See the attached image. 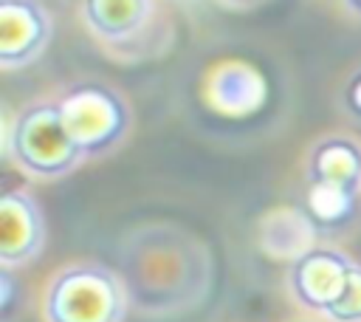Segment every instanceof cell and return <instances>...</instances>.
Instances as JSON below:
<instances>
[{
    "label": "cell",
    "instance_id": "1",
    "mask_svg": "<svg viewBox=\"0 0 361 322\" xmlns=\"http://www.w3.org/2000/svg\"><path fill=\"white\" fill-rule=\"evenodd\" d=\"M6 158L37 178H62L79 167L82 153L73 147L56 102H37L6 124Z\"/></svg>",
    "mask_w": 361,
    "mask_h": 322
},
{
    "label": "cell",
    "instance_id": "2",
    "mask_svg": "<svg viewBox=\"0 0 361 322\" xmlns=\"http://www.w3.org/2000/svg\"><path fill=\"white\" fill-rule=\"evenodd\" d=\"M361 192V144L344 136L316 141L307 161V209L319 226L344 223Z\"/></svg>",
    "mask_w": 361,
    "mask_h": 322
},
{
    "label": "cell",
    "instance_id": "3",
    "mask_svg": "<svg viewBox=\"0 0 361 322\" xmlns=\"http://www.w3.org/2000/svg\"><path fill=\"white\" fill-rule=\"evenodd\" d=\"M124 288L113 268L102 263H76L54 274L45 294L48 322H121Z\"/></svg>",
    "mask_w": 361,
    "mask_h": 322
},
{
    "label": "cell",
    "instance_id": "4",
    "mask_svg": "<svg viewBox=\"0 0 361 322\" xmlns=\"http://www.w3.org/2000/svg\"><path fill=\"white\" fill-rule=\"evenodd\" d=\"M56 105L62 124L82 158L110 153L130 127L127 102L102 82H79L68 88Z\"/></svg>",
    "mask_w": 361,
    "mask_h": 322
},
{
    "label": "cell",
    "instance_id": "5",
    "mask_svg": "<svg viewBox=\"0 0 361 322\" xmlns=\"http://www.w3.org/2000/svg\"><path fill=\"white\" fill-rule=\"evenodd\" d=\"M353 260L344 251L336 249H307L302 251L290 271H288V285L293 299L316 314H327L344 294Z\"/></svg>",
    "mask_w": 361,
    "mask_h": 322
},
{
    "label": "cell",
    "instance_id": "6",
    "mask_svg": "<svg viewBox=\"0 0 361 322\" xmlns=\"http://www.w3.org/2000/svg\"><path fill=\"white\" fill-rule=\"evenodd\" d=\"M45 246V215L25 189H6L0 198V263L6 268L25 266Z\"/></svg>",
    "mask_w": 361,
    "mask_h": 322
},
{
    "label": "cell",
    "instance_id": "7",
    "mask_svg": "<svg viewBox=\"0 0 361 322\" xmlns=\"http://www.w3.org/2000/svg\"><path fill=\"white\" fill-rule=\"evenodd\" d=\"M51 40V17L37 0H0V65L34 62Z\"/></svg>",
    "mask_w": 361,
    "mask_h": 322
},
{
    "label": "cell",
    "instance_id": "8",
    "mask_svg": "<svg viewBox=\"0 0 361 322\" xmlns=\"http://www.w3.org/2000/svg\"><path fill=\"white\" fill-rule=\"evenodd\" d=\"M85 23L104 40L133 37L149 17V0H85Z\"/></svg>",
    "mask_w": 361,
    "mask_h": 322
},
{
    "label": "cell",
    "instance_id": "9",
    "mask_svg": "<svg viewBox=\"0 0 361 322\" xmlns=\"http://www.w3.org/2000/svg\"><path fill=\"white\" fill-rule=\"evenodd\" d=\"M324 316L333 322H361V266L358 263L350 271V280H347L341 299Z\"/></svg>",
    "mask_w": 361,
    "mask_h": 322
},
{
    "label": "cell",
    "instance_id": "10",
    "mask_svg": "<svg viewBox=\"0 0 361 322\" xmlns=\"http://www.w3.org/2000/svg\"><path fill=\"white\" fill-rule=\"evenodd\" d=\"M344 105H347V110H350L353 116L361 119V71H355V73L350 76L347 88H344Z\"/></svg>",
    "mask_w": 361,
    "mask_h": 322
},
{
    "label": "cell",
    "instance_id": "11",
    "mask_svg": "<svg viewBox=\"0 0 361 322\" xmlns=\"http://www.w3.org/2000/svg\"><path fill=\"white\" fill-rule=\"evenodd\" d=\"M0 288H3V314H8V308H11V297H14V288H11V274H0Z\"/></svg>",
    "mask_w": 361,
    "mask_h": 322
},
{
    "label": "cell",
    "instance_id": "12",
    "mask_svg": "<svg viewBox=\"0 0 361 322\" xmlns=\"http://www.w3.org/2000/svg\"><path fill=\"white\" fill-rule=\"evenodd\" d=\"M344 3H347V6H350L355 14H361V0H344Z\"/></svg>",
    "mask_w": 361,
    "mask_h": 322
}]
</instances>
